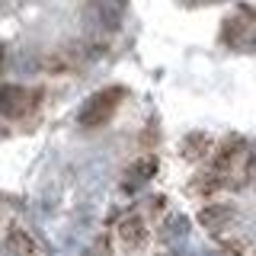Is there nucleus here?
<instances>
[{
	"mask_svg": "<svg viewBox=\"0 0 256 256\" xmlns=\"http://www.w3.org/2000/svg\"><path fill=\"white\" fill-rule=\"evenodd\" d=\"M122 100H125L122 86H102V90H96L90 100L80 106L77 125L80 128H102L112 116H116V109L122 106Z\"/></svg>",
	"mask_w": 256,
	"mask_h": 256,
	"instance_id": "nucleus-1",
	"label": "nucleus"
},
{
	"mask_svg": "<svg viewBox=\"0 0 256 256\" xmlns=\"http://www.w3.org/2000/svg\"><path fill=\"white\" fill-rule=\"evenodd\" d=\"M38 90H26L20 84H4L0 86V116L4 118H26L38 106Z\"/></svg>",
	"mask_w": 256,
	"mask_h": 256,
	"instance_id": "nucleus-2",
	"label": "nucleus"
},
{
	"mask_svg": "<svg viewBox=\"0 0 256 256\" xmlns=\"http://www.w3.org/2000/svg\"><path fill=\"white\" fill-rule=\"evenodd\" d=\"M128 0H90L86 4V20L96 32H116L125 20Z\"/></svg>",
	"mask_w": 256,
	"mask_h": 256,
	"instance_id": "nucleus-3",
	"label": "nucleus"
},
{
	"mask_svg": "<svg viewBox=\"0 0 256 256\" xmlns=\"http://www.w3.org/2000/svg\"><path fill=\"white\" fill-rule=\"evenodd\" d=\"M221 42L228 48H250L253 42V10L240 6L234 16L221 22Z\"/></svg>",
	"mask_w": 256,
	"mask_h": 256,
	"instance_id": "nucleus-4",
	"label": "nucleus"
},
{
	"mask_svg": "<svg viewBox=\"0 0 256 256\" xmlns=\"http://www.w3.org/2000/svg\"><path fill=\"white\" fill-rule=\"evenodd\" d=\"M116 237H118V244H122L125 250H144V246H148V240H150V230H148L144 214L128 212L125 218L116 224Z\"/></svg>",
	"mask_w": 256,
	"mask_h": 256,
	"instance_id": "nucleus-5",
	"label": "nucleus"
},
{
	"mask_svg": "<svg viewBox=\"0 0 256 256\" xmlns=\"http://www.w3.org/2000/svg\"><path fill=\"white\" fill-rule=\"evenodd\" d=\"M240 157H246V138L244 134H228L218 148H212V166L221 173H230Z\"/></svg>",
	"mask_w": 256,
	"mask_h": 256,
	"instance_id": "nucleus-6",
	"label": "nucleus"
},
{
	"mask_svg": "<svg viewBox=\"0 0 256 256\" xmlns=\"http://www.w3.org/2000/svg\"><path fill=\"white\" fill-rule=\"evenodd\" d=\"M234 221H237V208L228 205V202H205L202 212H198V224H202L205 230H212V234L228 230Z\"/></svg>",
	"mask_w": 256,
	"mask_h": 256,
	"instance_id": "nucleus-7",
	"label": "nucleus"
},
{
	"mask_svg": "<svg viewBox=\"0 0 256 256\" xmlns=\"http://www.w3.org/2000/svg\"><path fill=\"white\" fill-rule=\"evenodd\" d=\"M212 148H214V141H212L208 132H189L186 138L180 141V157L189 160V164H198V160H205L212 154Z\"/></svg>",
	"mask_w": 256,
	"mask_h": 256,
	"instance_id": "nucleus-8",
	"label": "nucleus"
},
{
	"mask_svg": "<svg viewBox=\"0 0 256 256\" xmlns=\"http://www.w3.org/2000/svg\"><path fill=\"white\" fill-rule=\"evenodd\" d=\"M224 186H228L224 173L212 166V170H205V173H196V176H192V182H189V192H192V196H198V198H212L214 192H221Z\"/></svg>",
	"mask_w": 256,
	"mask_h": 256,
	"instance_id": "nucleus-9",
	"label": "nucleus"
},
{
	"mask_svg": "<svg viewBox=\"0 0 256 256\" xmlns=\"http://www.w3.org/2000/svg\"><path fill=\"white\" fill-rule=\"evenodd\" d=\"M157 154H141L138 160H132L128 164V170H125V180L132 182V186H144L148 180H154L157 176Z\"/></svg>",
	"mask_w": 256,
	"mask_h": 256,
	"instance_id": "nucleus-10",
	"label": "nucleus"
},
{
	"mask_svg": "<svg viewBox=\"0 0 256 256\" xmlns=\"http://www.w3.org/2000/svg\"><path fill=\"white\" fill-rule=\"evenodd\" d=\"M4 250L6 253L29 256V253H38V244H36V237H32L26 228H10V230H6V237H4Z\"/></svg>",
	"mask_w": 256,
	"mask_h": 256,
	"instance_id": "nucleus-11",
	"label": "nucleus"
},
{
	"mask_svg": "<svg viewBox=\"0 0 256 256\" xmlns=\"http://www.w3.org/2000/svg\"><path fill=\"white\" fill-rule=\"evenodd\" d=\"M186 234H189V218H186V214H166V221L160 224V237H164L166 244L182 240Z\"/></svg>",
	"mask_w": 256,
	"mask_h": 256,
	"instance_id": "nucleus-12",
	"label": "nucleus"
},
{
	"mask_svg": "<svg viewBox=\"0 0 256 256\" xmlns=\"http://www.w3.org/2000/svg\"><path fill=\"white\" fill-rule=\"evenodd\" d=\"M221 250H228V253H246L250 246H246L244 240H234V237H230V240H221Z\"/></svg>",
	"mask_w": 256,
	"mask_h": 256,
	"instance_id": "nucleus-13",
	"label": "nucleus"
},
{
	"mask_svg": "<svg viewBox=\"0 0 256 256\" xmlns=\"http://www.w3.org/2000/svg\"><path fill=\"white\" fill-rule=\"evenodd\" d=\"M148 212H150V214H164V212H166V196L148 198Z\"/></svg>",
	"mask_w": 256,
	"mask_h": 256,
	"instance_id": "nucleus-14",
	"label": "nucleus"
},
{
	"mask_svg": "<svg viewBox=\"0 0 256 256\" xmlns=\"http://www.w3.org/2000/svg\"><path fill=\"white\" fill-rule=\"evenodd\" d=\"M141 144L144 148H150V144H157V125L150 122L148 128H144V134H141Z\"/></svg>",
	"mask_w": 256,
	"mask_h": 256,
	"instance_id": "nucleus-15",
	"label": "nucleus"
}]
</instances>
